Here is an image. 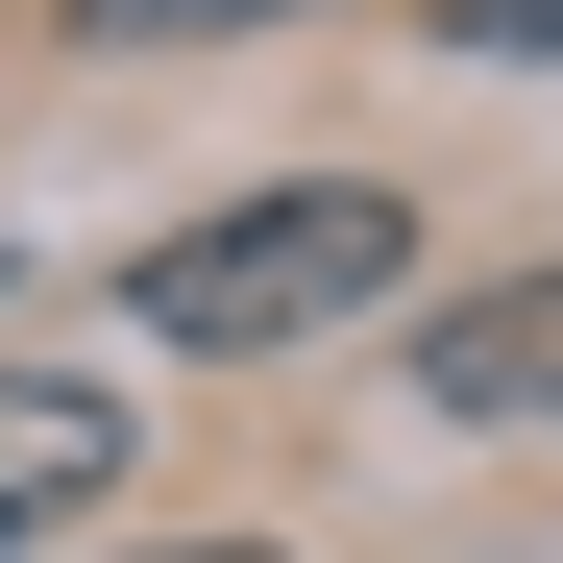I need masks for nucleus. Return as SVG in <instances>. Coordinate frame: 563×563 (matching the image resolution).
Returning a JSON list of instances; mask_svg holds the SVG:
<instances>
[{"mask_svg":"<svg viewBox=\"0 0 563 563\" xmlns=\"http://www.w3.org/2000/svg\"><path fill=\"white\" fill-rule=\"evenodd\" d=\"M393 269H417V221L367 197V172H295V197H221V221H172V245L123 269V319H147V343H197V367H269V343L367 319Z\"/></svg>","mask_w":563,"mask_h":563,"instance_id":"1","label":"nucleus"},{"mask_svg":"<svg viewBox=\"0 0 563 563\" xmlns=\"http://www.w3.org/2000/svg\"><path fill=\"white\" fill-rule=\"evenodd\" d=\"M49 515H123V393H74V367H0V563Z\"/></svg>","mask_w":563,"mask_h":563,"instance_id":"2","label":"nucleus"},{"mask_svg":"<svg viewBox=\"0 0 563 563\" xmlns=\"http://www.w3.org/2000/svg\"><path fill=\"white\" fill-rule=\"evenodd\" d=\"M417 393H441V417H563V269H515L490 319H441Z\"/></svg>","mask_w":563,"mask_h":563,"instance_id":"3","label":"nucleus"},{"mask_svg":"<svg viewBox=\"0 0 563 563\" xmlns=\"http://www.w3.org/2000/svg\"><path fill=\"white\" fill-rule=\"evenodd\" d=\"M441 49H490V74H563V0H441Z\"/></svg>","mask_w":563,"mask_h":563,"instance_id":"4","label":"nucleus"},{"mask_svg":"<svg viewBox=\"0 0 563 563\" xmlns=\"http://www.w3.org/2000/svg\"><path fill=\"white\" fill-rule=\"evenodd\" d=\"M74 25H269V0H74Z\"/></svg>","mask_w":563,"mask_h":563,"instance_id":"5","label":"nucleus"},{"mask_svg":"<svg viewBox=\"0 0 563 563\" xmlns=\"http://www.w3.org/2000/svg\"><path fill=\"white\" fill-rule=\"evenodd\" d=\"M147 563H245V539H147Z\"/></svg>","mask_w":563,"mask_h":563,"instance_id":"6","label":"nucleus"}]
</instances>
